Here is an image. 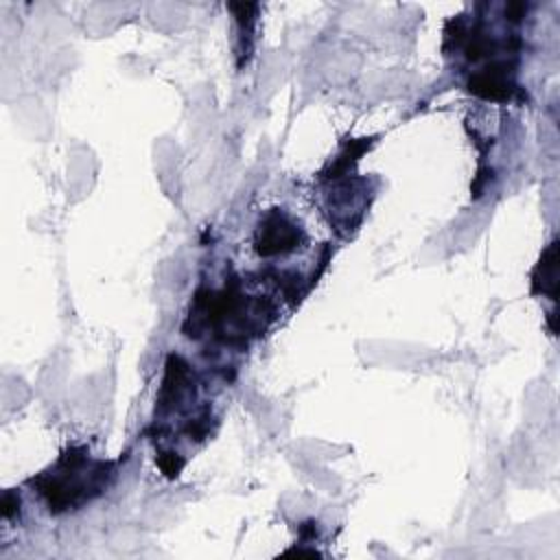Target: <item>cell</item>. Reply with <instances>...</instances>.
Instances as JSON below:
<instances>
[{
  "label": "cell",
  "mask_w": 560,
  "mask_h": 560,
  "mask_svg": "<svg viewBox=\"0 0 560 560\" xmlns=\"http://www.w3.org/2000/svg\"><path fill=\"white\" fill-rule=\"evenodd\" d=\"M330 254V228L302 192L276 188L247 208L236 243L238 276L280 298L304 295Z\"/></svg>",
  "instance_id": "1"
},
{
  "label": "cell",
  "mask_w": 560,
  "mask_h": 560,
  "mask_svg": "<svg viewBox=\"0 0 560 560\" xmlns=\"http://www.w3.org/2000/svg\"><path fill=\"white\" fill-rule=\"evenodd\" d=\"M107 464L92 462L85 455H63L52 472H44L39 477L42 492L48 497L50 508L70 510L72 505L90 499L92 492H98L101 479Z\"/></svg>",
  "instance_id": "2"
}]
</instances>
